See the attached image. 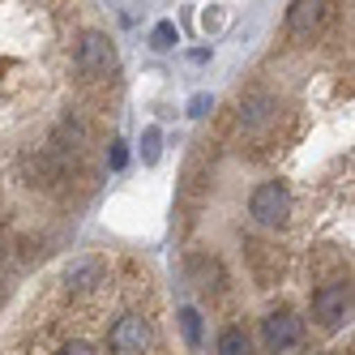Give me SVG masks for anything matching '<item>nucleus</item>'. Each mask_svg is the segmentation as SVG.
Instances as JSON below:
<instances>
[{
	"label": "nucleus",
	"mask_w": 355,
	"mask_h": 355,
	"mask_svg": "<svg viewBox=\"0 0 355 355\" xmlns=\"http://www.w3.org/2000/svg\"><path fill=\"white\" fill-rule=\"evenodd\" d=\"M313 313H317L321 325H338L351 313V283H325L313 295Z\"/></svg>",
	"instance_id": "obj_4"
},
{
	"label": "nucleus",
	"mask_w": 355,
	"mask_h": 355,
	"mask_svg": "<svg viewBox=\"0 0 355 355\" xmlns=\"http://www.w3.org/2000/svg\"><path fill=\"white\" fill-rule=\"evenodd\" d=\"M261 334H266V347H270V351H287V347H295V343L304 338V325H300V317H291V313H274V317H266Z\"/></svg>",
	"instance_id": "obj_5"
},
{
	"label": "nucleus",
	"mask_w": 355,
	"mask_h": 355,
	"mask_svg": "<svg viewBox=\"0 0 355 355\" xmlns=\"http://www.w3.org/2000/svg\"><path fill=\"white\" fill-rule=\"evenodd\" d=\"M321 17H325V5H295L287 21H291V31H295V35H304V31H313Z\"/></svg>",
	"instance_id": "obj_7"
},
{
	"label": "nucleus",
	"mask_w": 355,
	"mask_h": 355,
	"mask_svg": "<svg viewBox=\"0 0 355 355\" xmlns=\"http://www.w3.org/2000/svg\"><path fill=\"white\" fill-rule=\"evenodd\" d=\"M150 39H155V47H175V39H180V35H175V21H159Z\"/></svg>",
	"instance_id": "obj_9"
},
{
	"label": "nucleus",
	"mask_w": 355,
	"mask_h": 355,
	"mask_svg": "<svg viewBox=\"0 0 355 355\" xmlns=\"http://www.w3.org/2000/svg\"><path fill=\"white\" fill-rule=\"evenodd\" d=\"M141 155H146V163H155L159 159V129H146V137H141Z\"/></svg>",
	"instance_id": "obj_10"
},
{
	"label": "nucleus",
	"mask_w": 355,
	"mask_h": 355,
	"mask_svg": "<svg viewBox=\"0 0 355 355\" xmlns=\"http://www.w3.org/2000/svg\"><path fill=\"white\" fill-rule=\"evenodd\" d=\"M287 210H291V201H287V189L278 184V180L257 184V189H252V197H248V214L257 218V223H283Z\"/></svg>",
	"instance_id": "obj_3"
},
{
	"label": "nucleus",
	"mask_w": 355,
	"mask_h": 355,
	"mask_svg": "<svg viewBox=\"0 0 355 355\" xmlns=\"http://www.w3.org/2000/svg\"><path fill=\"white\" fill-rule=\"evenodd\" d=\"M180 329H184V347H201V313L180 309Z\"/></svg>",
	"instance_id": "obj_8"
},
{
	"label": "nucleus",
	"mask_w": 355,
	"mask_h": 355,
	"mask_svg": "<svg viewBox=\"0 0 355 355\" xmlns=\"http://www.w3.org/2000/svg\"><path fill=\"white\" fill-rule=\"evenodd\" d=\"M9 355H180L163 295L129 257L64 261L13 325Z\"/></svg>",
	"instance_id": "obj_1"
},
{
	"label": "nucleus",
	"mask_w": 355,
	"mask_h": 355,
	"mask_svg": "<svg viewBox=\"0 0 355 355\" xmlns=\"http://www.w3.org/2000/svg\"><path fill=\"white\" fill-rule=\"evenodd\" d=\"M124 159H129V150L116 141V146H112V167H124Z\"/></svg>",
	"instance_id": "obj_12"
},
{
	"label": "nucleus",
	"mask_w": 355,
	"mask_h": 355,
	"mask_svg": "<svg viewBox=\"0 0 355 355\" xmlns=\"http://www.w3.org/2000/svg\"><path fill=\"white\" fill-rule=\"evenodd\" d=\"M73 69H78L86 82H107L116 73V47L103 35H82L78 52H73Z\"/></svg>",
	"instance_id": "obj_2"
},
{
	"label": "nucleus",
	"mask_w": 355,
	"mask_h": 355,
	"mask_svg": "<svg viewBox=\"0 0 355 355\" xmlns=\"http://www.w3.org/2000/svg\"><path fill=\"white\" fill-rule=\"evenodd\" d=\"M210 107V94H193V103H189V116H206Z\"/></svg>",
	"instance_id": "obj_11"
},
{
	"label": "nucleus",
	"mask_w": 355,
	"mask_h": 355,
	"mask_svg": "<svg viewBox=\"0 0 355 355\" xmlns=\"http://www.w3.org/2000/svg\"><path fill=\"white\" fill-rule=\"evenodd\" d=\"M218 355H252L248 329H244V325H227L223 334H218Z\"/></svg>",
	"instance_id": "obj_6"
}]
</instances>
